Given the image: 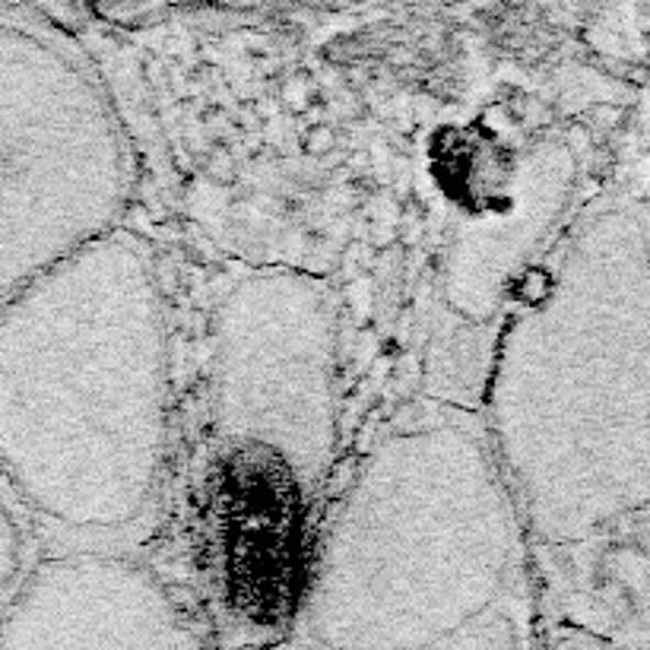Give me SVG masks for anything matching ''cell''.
<instances>
[{
	"instance_id": "6da1fadb",
	"label": "cell",
	"mask_w": 650,
	"mask_h": 650,
	"mask_svg": "<svg viewBox=\"0 0 650 650\" xmlns=\"http://www.w3.org/2000/svg\"><path fill=\"white\" fill-rule=\"evenodd\" d=\"M527 530L480 416L422 409L381 434L324 515L293 650H530Z\"/></svg>"
},
{
	"instance_id": "7a4b0ae2",
	"label": "cell",
	"mask_w": 650,
	"mask_h": 650,
	"mask_svg": "<svg viewBox=\"0 0 650 650\" xmlns=\"http://www.w3.org/2000/svg\"><path fill=\"white\" fill-rule=\"evenodd\" d=\"M527 537L577 546L650 498V217L591 207L505 321L480 412Z\"/></svg>"
},
{
	"instance_id": "3957f363",
	"label": "cell",
	"mask_w": 650,
	"mask_h": 650,
	"mask_svg": "<svg viewBox=\"0 0 650 650\" xmlns=\"http://www.w3.org/2000/svg\"><path fill=\"white\" fill-rule=\"evenodd\" d=\"M159 271L128 225L0 308V483L74 537L134 527L168 458Z\"/></svg>"
},
{
	"instance_id": "277c9868",
	"label": "cell",
	"mask_w": 650,
	"mask_h": 650,
	"mask_svg": "<svg viewBox=\"0 0 650 650\" xmlns=\"http://www.w3.org/2000/svg\"><path fill=\"white\" fill-rule=\"evenodd\" d=\"M131 146L109 92L57 38L0 20V308L124 225Z\"/></svg>"
},
{
	"instance_id": "5b68a950",
	"label": "cell",
	"mask_w": 650,
	"mask_h": 650,
	"mask_svg": "<svg viewBox=\"0 0 650 650\" xmlns=\"http://www.w3.org/2000/svg\"><path fill=\"white\" fill-rule=\"evenodd\" d=\"M337 286L293 264L247 267L207 324L210 429L235 454H264L301 502L327 486L340 451Z\"/></svg>"
},
{
	"instance_id": "8992f818",
	"label": "cell",
	"mask_w": 650,
	"mask_h": 650,
	"mask_svg": "<svg viewBox=\"0 0 650 650\" xmlns=\"http://www.w3.org/2000/svg\"><path fill=\"white\" fill-rule=\"evenodd\" d=\"M0 650H203L188 606L153 569L74 549L26 569L0 609Z\"/></svg>"
},
{
	"instance_id": "52a82bcc",
	"label": "cell",
	"mask_w": 650,
	"mask_h": 650,
	"mask_svg": "<svg viewBox=\"0 0 650 650\" xmlns=\"http://www.w3.org/2000/svg\"><path fill=\"white\" fill-rule=\"evenodd\" d=\"M571 163L565 146H540L520 156L502 210L463 229L448 264V308L466 321H488L505 289L515 283L527 254L540 244L571 194Z\"/></svg>"
},
{
	"instance_id": "ba28073f",
	"label": "cell",
	"mask_w": 650,
	"mask_h": 650,
	"mask_svg": "<svg viewBox=\"0 0 650 650\" xmlns=\"http://www.w3.org/2000/svg\"><path fill=\"white\" fill-rule=\"evenodd\" d=\"M26 574V533L10 505V492L0 483V609Z\"/></svg>"
},
{
	"instance_id": "9c48e42d",
	"label": "cell",
	"mask_w": 650,
	"mask_h": 650,
	"mask_svg": "<svg viewBox=\"0 0 650 650\" xmlns=\"http://www.w3.org/2000/svg\"><path fill=\"white\" fill-rule=\"evenodd\" d=\"M283 650H293V648H283Z\"/></svg>"
}]
</instances>
